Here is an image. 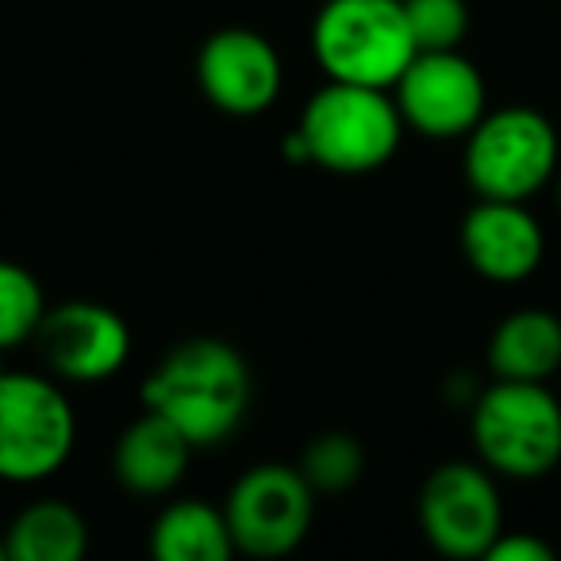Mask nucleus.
I'll use <instances>...</instances> for the list:
<instances>
[{
	"label": "nucleus",
	"mask_w": 561,
	"mask_h": 561,
	"mask_svg": "<svg viewBox=\"0 0 561 561\" xmlns=\"http://www.w3.org/2000/svg\"><path fill=\"white\" fill-rule=\"evenodd\" d=\"M404 127L423 139H466L489 112L484 78L461 50H420L392 85Z\"/></svg>",
	"instance_id": "nucleus-9"
},
{
	"label": "nucleus",
	"mask_w": 561,
	"mask_h": 561,
	"mask_svg": "<svg viewBox=\"0 0 561 561\" xmlns=\"http://www.w3.org/2000/svg\"><path fill=\"white\" fill-rule=\"evenodd\" d=\"M224 515L239 553H247V558H285L312 530L316 489L305 481L300 466L262 461L231 484Z\"/></svg>",
	"instance_id": "nucleus-7"
},
{
	"label": "nucleus",
	"mask_w": 561,
	"mask_h": 561,
	"mask_svg": "<svg viewBox=\"0 0 561 561\" xmlns=\"http://www.w3.org/2000/svg\"><path fill=\"white\" fill-rule=\"evenodd\" d=\"M489 561H553V546H546L535 535H519V530H504L484 553Z\"/></svg>",
	"instance_id": "nucleus-20"
},
{
	"label": "nucleus",
	"mask_w": 561,
	"mask_h": 561,
	"mask_svg": "<svg viewBox=\"0 0 561 561\" xmlns=\"http://www.w3.org/2000/svg\"><path fill=\"white\" fill-rule=\"evenodd\" d=\"M420 530L443 558H484L504 535V504L484 461H443L420 489Z\"/></svg>",
	"instance_id": "nucleus-8"
},
{
	"label": "nucleus",
	"mask_w": 561,
	"mask_h": 561,
	"mask_svg": "<svg viewBox=\"0 0 561 561\" xmlns=\"http://www.w3.org/2000/svg\"><path fill=\"white\" fill-rule=\"evenodd\" d=\"M0 561H9V553H4V535H0Z\"/></svg>",
	"instance_id": "nucleus-21"
},
{
	"label": "nucleus",
	"mask_w": 561,
	"mask_h": 561,
	"mask_svg": "<svg viewBox=\"0 0 561 561\" xmlns=\"http://www.w3.org/2000/svg\"><path fill=\"white\" fill-rule=\"evenodd\" d=\"M461 254L496 285H515L527 280L542 265L546 234L542 224L530 216L527 201H489L477 196V204L461 219Z\"/></svg>",
	"instance_id": "nucleus-12"
},
{
	"label": "nucleus",
	"mask_w": 561,
	"mask_h": 561,
	"mask_svg": "<svg viewBox=\"0 0 561 561\" xmlns=\"http://www.w3.org/2000/svg\"><path fill=\"white\" fill-rule=\"evenodd\" d=\"M404 12L420 50H461L469 35L466 0H404Z\"/></svg>",
	"instance_id": "nucleus-19"
},
{
	"label": "nucleus",
	"mask_w": 561,
	"mask_h": 561,
	"mask_svg": "<svg viewBox=\"0 0 561 561\" xmlns=\"http://www.w3.org/2000/svg\"><path fill=\"white\" fill-rule=\"evenodd\" d=\"M196 446L165 415L142 412L112 450V473L135 496H165L181 484Z\"/></svg>",
	"instance_id": "nucleus-13"
},
{
	"label": "nucleus",
	"mask_w": 561,
	"mask_h": 561,
	"mask_svg": "<svg viewBox=\"0 0 561 561\" xmlns=\"http://www.w3.org/2000/svg\"><path fill=\"white\" fill-rule=\"evenodd\" d=\"M297 466L316 489V496L320 492H346L351 484H358L362 469H366V450L346 431H323L305 446Z\"/></svg>",
	"instance_id": "nucleus-18"
},
{
	"label": "nucleus",
	"mask_w": 561,
	"mask_h": 561,
	"mask_svg": "<svg viewBox=\"0 0 561 561\" xmlns=\"http://www.w3.org/2000/svg\"><path fill=\"white\" fill-rule=\"evenodd\" d=\"M89 550V523L66 500H35L4 530L9 561H78Z\"/></svg>",
	"instance_id": "nucleus-16"
},
{
	"label": "nucleus",
	"mask_w": 561,
	"mask_h": 561,
	"mask_svg": "<svg viewBox=\"0 0 561 561\" xmlns=\"http://www.w3.org/2000/svg\"><path fill=\"white\" fill-rule=\"evenodd\" d=\"M43 316H47V297L39 277L27 265L0 257V354L35 339Z\"/></svg>",
	"instance_id": "nucleus-17"
},
{
	"label": "nucleus",
	"mask_w": 561,
	"mask_h": 561,
	"mask_svg": "<svg viewBox=\"0 0 561 561\" xmlns=\"http://www.w3.org/2000/svg\"><path fill=\"white\" fill-rule=\"evenodd\" d=\"M558 204H561V170H558Z\"/></svg>",
	"instance_id": "nucleus-22"
},
{
	"label": "nucleus",
	"mask_w": 561,
	"mask_h": 561,
	"mask_svg": "<svg viewBox=\"0 0 561 561\" xmlns=\"http://www.w3.org/2000/svg\"><path fill=\"white\" fill-rule=\"evenodd\" d=\"M35 343L55 377L70 385H101L116 377L131 358V328L108 305L66 300L47 308Z\"/></svg>",
	"instance_id": "nucleus-10"
},
{
	"label": "nucleus",
	"mask_w": 561,
	"mask_h": 561,
	"mask_svg": "<svg viewBox=\"0 0 561 561\" xmlns=\"http://www.w3.org/2000/svg\"><path fill=\"white\" fill-rule=\"evenodd\" d=\"M150 553L158 561H227L239 550L224 507L204 500H173L150 527Z\"/></svg>",
	"instance_id": "nucleus-15"
},
{
	"label": "nucleus",
	"mask_w": 561,
	"mask_h": 561,
	"mask_svg": "<svg viewBox=\"0 0 561 561\" xmlns=\"http://www.w3.org/2000/svg\"><path fill=\"white\" fill-rule=\"evenodd\" d=\"M312 55L328 81L392 89L420 47L404 0H323L312 24Z\"/></svg>",
	"instance_id": "nucleus-3"
},
{
	"label": "nucleus",
	"mask_w": 561,
	"mask_h": 561,
	"mask_svg": "<svg viewBox=\"0 0 561 561\" xmlns=\"http://www.w3.org/2000/svg\"><path fill=\"white\" fill-rule=\"evenodd\" d=\"M477 461L496 477L535 481L561 461V400L546 381H492L469 415Z\"/></svg>",
	"instance_id": "nucleus-4"
},
{
	"label": "nucleus",
	"mask_w": 561,
	"mask_h": 561,
	"mask_svg": "<svg viewBox=\"0 0 561 561\" xmlns=\"http://www.w3.org/2000/svg\"><path fill=\"white\" fill-rule=\"evenodd\" d=\"M300 139L312 165L343 178L374 173L400 150L404 116L392 89L328 81L300 112Z\"/></svg>",
	"instance_id": "nucleus-2"
},
{
	"label": "nucleus",
	"mask_w": 561,
	"mask_h": 561,
	"mask_svg": "<svg viewBox=\"0 0 561 561\" xmlns=\"http://www.w3.org/2000/svg\"><path fill=\"white\" fill-rule=\"evenodd\" d=\"M196 85L211 108L227 116H262L285 85L280 55L262 32L219 27L196 55Z\"/></svg>",
	"instance_id": "nucleus-11"
},
{
	"label": "nucleus",
	"mask_w": 561,
	"mask_h": 561,
	"mask_svg": "<svg viewBox=\"0 0 561 561\" xmlns=\"http://www.w3.org/2000/svg\"><path fill=\"white\" fill-rule=\"evenodd\" d=\"M489 369L496 381H550L561 369V320L546 308L504 316L489 339Z\"/></svg>",
	"instance_id": "nucleus-14"
},
{
	"label": "nucleus",
	"mask_w": 561,
	"mask_h": 561,
	"mask_svg": "<svg viewBox=\"0 0 561 561\" xmlns=\"http://www.w3.org/2000/svg\"><path fill=\"white\" fill-rule=\"evenodd\" d=\"M73 443L78 415L58 381L0 369V481H47L70 461Z\"/></svg>",
	"instance_id": "nucleus-5"
},
{
	"label": "nucleus",
	"mask_w": 561,
	"mask_h": 561,
	"mask_svg": "<svg viewBox=\"0 0 561 561\" xmlns=\"http://www.w3.org/2000/svg\"><path fill=\"white\" fill-rule=\"evenodd\" d=\"M142 408L165 415L196 450L224 443L250 408L247 358L211 335L178 343L142 381Z\"/></svg>",
	"instance_id": "nucleus-1"
},
{
	"label": "nucleus",
	"mask_w": 561,
	"mask_h": 561,
	"mask_svg": "<svg viewBox=\"0 0 561 561\" xmlns=\"http://www.w3.org/2000/svg\"><path fill=\"white\" fill-rule=\"evenodd\" d=\"M558 131L535 108L484 112L466 135V181L489 201H530L558 173Z\"/></svg>",
	"instance_id": "nucleus-6"
}]
</instances>
